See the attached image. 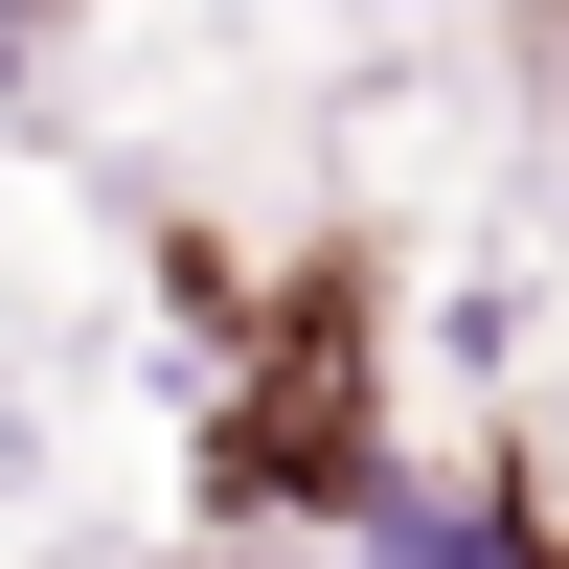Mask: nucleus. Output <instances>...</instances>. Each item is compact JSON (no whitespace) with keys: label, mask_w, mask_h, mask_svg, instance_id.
I'll list each match as a JSON object with an SVG mask.
<instances>
[{"label":"nucleus","mask_w":569,"mask_h":569,"mask_svg":"<svg viewBox=\"0 0 569 569\" xmlns=\"http://www.w3.org/2000/svg\"><path fill=\"white\" fill-rule=\"evenodd\" d=\"M365 410H342V365H297V388H251L206 433V525H365Z\"/></svg>","instance_id":"1"},{"label":"nucleus","mask_w":569,"mask_h":569,"mask_svg":"<svg viewBox=\"0 0 569 569\" xmlns=\"http://www.w3.org/2000/svg\"><path fill=\"white\" fill-rule=\"evenodd\" d=\"M342 569H569V547L525 525V501H479V479H365Z\"/></svg>","instance_id":"2"},{"label":"nucleus","mask_w":569,"mask_h":569,"mask_svg":"<svg viewBox=\"0 0 569 569\" xmlns=\"http://www.w3.org/2000/svg\"><path fill=\"white\" fill-rule=\"evenodd\" d=\"M46 23L69 0H0V114H46Z\"/></svg>","instance_id":"3"}]
</instances>
